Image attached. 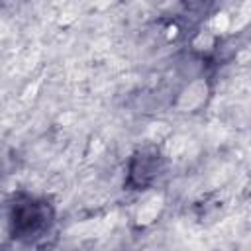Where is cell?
Segmentation results:
<instances>
[{
  "label": "cell",
  "instance_id": "1",
  "mask_svg": "<svg viewBox=\"0 0 251 251\" xmlns=\"http://www.w3.org/2000/svg\"><path fill=\"white\" fill-rule=\"evenodd\" d=\"M12 233L20 239H33L45 233L53 222V212L47 202L25 198L12 208Z\"/></svg>",
  "mask_w": 251,
  "mask_h": 251
},
{
  "label": "cell",
  "instance_id": "2",
  "mask_svg": "<svg viewBox=\"0 0 251 251\" xmlns=\"http://www.w3.org/2000/svg\"><path fill=\"white\" fill-rule=\"evenodd\" d=\"M159 169V155L157 153H147L143 151L137 155V159L131 165V178L137 180V184H147Z\"/></svg>",
  "mask_w": 251,
  "mask_h": 251
}]
</instances>
